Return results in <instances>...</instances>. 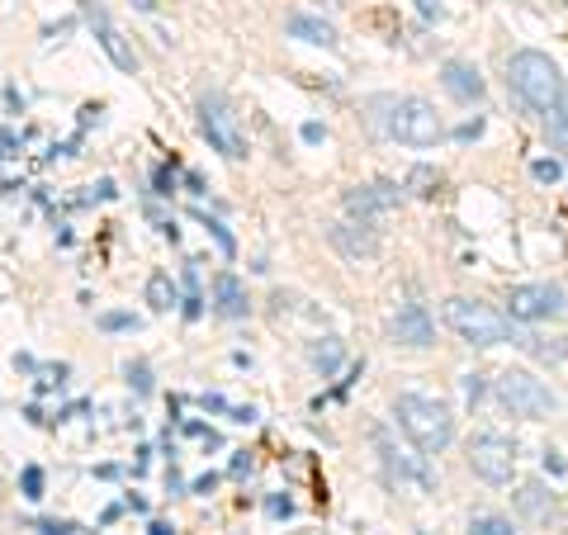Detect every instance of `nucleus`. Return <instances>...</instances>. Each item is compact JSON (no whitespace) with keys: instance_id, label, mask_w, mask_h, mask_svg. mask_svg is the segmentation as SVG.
I'll use <instances>...</instances> for the list:
<instances>
[{"instance_id":"nucleus-1","label":"nucleus","mask_w":568,"mask_h":535,"mask_svg":"<svg viewBox=\"0 0 568 535\" xmlns=\"http://www.w3.org/2000/svg\"><path fill=\"white\" fill-rule=\"evenodd\" d=\"M370 124L384 138L408 143V147H436L445 138V124H441V114H436V105H426L417 95H374Z\"/></svg>"},{"instance_id":"nucleus-2","label":"nucleus","mask_w":568,"mask_h":535,"mask_svg":"<svg viewBox=\"0 0 568 535\" xmlns=\"http://www.w3.org/2000/svg\"><path fill=\"white\" fill-rule=\"evenodd\" d=\"M393 417H398V427L408 431V441L422 455H441L450 441H455V417L445 403L436 398H422V393H403L398 403H393Z\"/></svg>"},{"instance_id":"nucleus-3","label":"nucleus","mask_w":568,"mask_h":535,"mask_svg":"<svg viewBox=\"0 0 568 535\" xmlns=\"http://www.w3.org/2000/svg\"><path fill=\"white\" fill-rule=\"evenodd\" d=\"M507 81H512L516 100L526 109H535V114H550L554 100L564 95V76L554 67V57L535 53V48H526V53H516L512 62H507Z\"/></svg>"},{"instance_id":"nucleus-4","label":"nucleus","mask_w":568,"mask_h":535,"mask_svg":"<svg viewBox=\"0 0 568 535\" xmlns=\"http://www.w3.org/2000/svg\"><path fill=\"white\" fill-rule=\"evenodd\" d=\"M445 322H450L455 337L469 341V346H502V341H516L512 322L502 318L497 308L479 304V299H450V304H445Z\"/></svg>"},{"instance_id":"nucleus-5","label":"nucleus","mask_w":568,"mask_h":535,"mask_svg":"<svg viewBox=\"0 0 568 535\" xmlns=\"http://www.w3.org/2000/svg\"><path fill=\"white\" fill-rule=\"evenodd\" d=\"M497 398H502V408H512L516 417H531V422H545L554 417L559 408V398L545 379H535L531 370H507V375H497Z\"/></svg>"},{"instance_id":"nucleus-6","label":"nucleus","mask_w":568,"mask_h":535,"mask_svg":"<svg viewBox=\"0 0 568 535\" xmlns=\"http://www.w3.org/2000/svg\"><path fill=\"white\" fill-rule=\"evenodd\" d=\"M199 133L209 138L213 152H223L228 161L247 157V133H242V119H237V109H232L223 95H204V100H199Z\"/></svg>"},{"instance_id":"nucleus-7","label":"nucleus","mask_w":568,"mask_h":535,"mask_svg":"<svg viewBox=\"0 0 568 535\" xmlns=\"http://www.w3.org/2000/svg\"><path fill=\"white\" fill-rule=\"evenodd\" d=\"M507 308H512L516 322H550V318H564V289L559 285H516L507 294Z\"/></svg>"},{"instance_id":"nucleus-8","label":"nucleus","mask_w":568,"mask_h":535,"mask_svg":"<svg viewBox=\"0 0 568 535\" xmlns=\"http://www.w3.org/2000/svg\"><path fill=\"white\" fill-rule=\"evenodd\" d=\"M469 469L479 474L483 483H507L516 469V446L507 436H474V446H469Z\"/></svg>"},{"instance_id":"nucleus-9","label":"nucleus","mask_w":568,"mask_h":535,"mask_svg":"<svg viewBox=\"0 0 568 535\" xmlns=\"http://www.w3.org/2000/svg\"><path fill=\"white\" fill-rule=\"evenodd\" d=\"M327 242H332V247H337L351 266H365V261H374V256L384 251V247H379V232H374L370 223H355V218L332 223V228H327Z\"/></svg>"},{"instance_id":"nucleus-10","label":"nucleus","mask_w":568,"mask_h":535,"mask_svg":"<svg viewBox=\"0 0 568 535\" xmlns=\"http://www.w3.org/2000/svg\"><path fill=\"white\" fill-rule=\"evenodd\" d=\"M86 19H90V29H95V38H100V48L109 53V62H114L119 72H138V57H133V48L124 43V34L114 29V19L105 15V5L86 0Z\"/></svg>"},{"instance_id":"nucleus-11","label":"nucleus","mask_w":568,"mask_h":535,"mask_svg":"<svg viewBox=\"0 0 568 535\" xmlns=\"http://www.w3.org/2000/svg\"><path fill=\"white\" fill-rule=\"evenodd\" d=\"M389 327H393V341H398V346H412V351H422V346L436 341V322H431V313H426L422 304H403L393 313Z\"/></svg>"},{"instance_id":"nucleus-12","label":"nucleus","mask_w":568,"mask_h":535,"mask_svg":"<svg viewBox=\"0 0 568 535\" xmlns=\"http://www.w3.org/2000/svg\"><path fill=\"white\" fill-rule=\"evenodd\" d=\"M379 450H384V464H389V474H398V479H408V483H417L422 493H431L436 488V479H431V469H426V455L417 450H393L389 441H379Z\"/></svg>"},{"instance_id":"nucleus-13","label":"nucleus","mask_w":568,"mask_h":535,"mask_svg":"<svg viewBox=\"0 0 568 535\" xmlns=\"http://www.w3.org/2000/svg\"><path fill=\"white\" fill-rule=\"evenodd\" d=\"M441 86L455 95V100H464V105H474V100H483V76L474 62H445L441 67Z\"/></svg>"},{"instance_id":"nucleus-14","label":"nucleus","mask_w":568,"mask_h":535,"mask_svg":"<svg viewBox=\"0 0 568 535\" xmlns=\"http://www.w3.org/2000/svg\"><path fill=\"white\" fill-rule=\"evenodd\" d=\"M213 299H218V313H223V318H247V285H242V280H237V275H232V270H223V275H218V280H213Z\"/></svg>"},{"instance_id":"nucleus-15","label":"nucleus","mask_w":568,"mask_h":535,"mask_svg":"<svg viewBox=\"0 0 568 535\" xmlns=\"http://www.w3.org/2000/svg\"><path fill=\"white\" fill-rule=\"evenodd\" d=\"M289 34L303 38V43H313V48H337V29L318 15H294L289 19Z\"/></svg>"},{"instance_id":"nucleus-16","label":"nucleus","mask_w":568,"mask_h":535,"mask_svg":"<svg viewBox=\"0 0 568 535\" xmlns=\"http://www.w3.org/2000/svg\"><path fill=\"white\" fill-rule=\"evenodd\" d=\"M516 502H521V512H531V517H550V493L540 488V483H526L521 493H516Z\"/></svg>"},{"instance_id":"nucleus-17","label":"nucleus","mask_w":568,"mask_h":535,"mask_svg":"<svg viewBox=\"0 0 568 535\" xmlns=\"http://www.w3.org/2000/svg\"><path fill=\"white\" fill-rule=\"evenodd\" d=\"M147 304L157 308V313H166V308L176 304V285H171V275H152V280H147Z\"/></svg>"},{"instance_id":"nucleus-18","label":"nucleus","mask_w":568,"mask_h":535,"mask_svg":"<svg viewBox=\"0 0 568 535\" xmlns=\"http://www.w3.org/2000/svg\"><path fill=\"white\" fill-rule=\"evenodd\" d=\"M313 365L322 370V379L337 375V365H341V341H337V337H322V346H313Z\"/></svg>"},{"instance_id":"nucleus-19","label":"nucleus","mask_w":568,"mask_h":535,"mask_svg":"<svg viewBox=\"0 0 568 535\" xmlns=\"http://www.w3.org/2000/svg\"><path fill=\"white\" fill-rule=\"evenodd\" d=\"M370 190V199H374V209L384 214V209H398V199H403V190L393 185V180H374V185H365Z\"/></svg>"},{"instance_id":"nucleus-20","label":"nucleus","mask_w":568,"mask_h":535,"mask_svg":"<svg viewBox=\"0 0 568 535\" xmlns=\"http://www.w3.org/2000/svg\"><path fill=\"white\" fill-rule=\"evenodd\" d=\"M436 185H441V176H436V166H417V171H412L408 176V185H403V190H412V195H436Z\"/></svg>"},{"instance_id":"nucleus-21","label":"nucleus","mask_w":568,"mask_h":535,"mask_svg":"<svg viewBox=\"0 0 568 535\" xmlns=\"http://www.w3.org/2000/svg\"><path fill=\"white\" fill-rule=\"evenodd\" d=\"M469 535H516L512 521L507 517H493V512H483V517L469 521Z\"/></svg>"},{"instance_id":"nucleus-22","label":"nucleus","mask_w":568,"mask_h":535,"mask_svg":"<svg viewBox=\"0 0 568 535\" xmlns=\"http://www.w3.org/2000/svg\"><path fill=\"white\" fill-rule=\"evenodd\" d=\"M550 119V133H559V138H568V86H564V95L554 100V109L545 114Z\"/></svg>"},{"instance_id":"nucleus-23","label":"nucleus","mask_w":568,"mask_h":535,"mask_svg":"<svg viewBox=\"0 0 568 535\" xmlns=\"http://www.w3.org/2000/svg\"><path fill=\"white\" fill-rule=\"evenodd\" d=\"M199 223H204V228H209L213 237H218V247H223V256H232V251H237V242H232V232L223 228V223H213L209 214H199Z\"/></svg>"},{"instance_id":"nucleus-24","label":"nucleus","mask_w":568,"mask_h":535,"mask_svg":"<svg viewBox=\"0 0 568 535\" xmlns=\"http://www.w3.org/2000/svg\"><path fill=\"white\" fill-rule=\"evenodd\" d=\"M531 171H535V180H540V185H554V180L564 176V166H559V161H554V157H545V161H535Z\"/></svg>"},{"instance_id":"nucleus-25","label":"nucleus","mask_w":568,"mask_h":535,"mask_svg":"<svg viewBox=\"0 0 568 535\" xmlns=\"http://www.w3.org/2000/svg\"><path fill=\"white\" fill-rule=\"evenodd\" d=\"M100 327H105V332H124V327H138V318H133V313H105Z\"/></svg>"},{"instance_id":"nucleus-26","label":"nucleus","mask_w":568,"mask_h":535,"mask_svg":"<svg viewBox=\"0 0 568 535\" xmlns=\"http://www.w3.org/2000/svg\"><path fill=\"white\" fill-rule=\"evenodd\" d=\"M24 498H43V469H24Z\"/></svg>"},{"instance_id":"nucleus-27","label":"nucleus","mask_w":568,"mask_h":535,"mask_svg":"<svg viewBox=\"0 0 568 535\" xmlns=\"http://www.w3.org/2000/svg\"><path fill=\"white\" fill-rule=\"evenodd\" d=\"M10 157H15V133L0 128V161H10Z\"/></svg>"},{"instance_id":"nucleus-28","label":"nucleus","mask_w":568,"mask_h":535,"mask_svg":"<svg viewBox=\"0 0 568 535\" xmlns=\"http://www.w3.org/2000/svg\"><path fill=\"white\" fill-rule=\"evenodd\" d=\"M327 138V128L322 124H303V143H322Z\"/></svg>"},{"instance_id":"nucleus-29","label":"nucleus","mask_w":568,"mask_h":535,"mask_svg":"<svg viewBox=\"0 0 568 535\" xmlns=\"http://www.w3.org/2000/svg\"><path fill=\"white\" fill-rule=\"evenodd\" d=\"M270 512H275V517H289V512H294V502H289V498H270Z\"/></svg>"},{"instance_id":"nucleus-30","label":"nucleus","mask_w":568,"mask_h":535,"mask_svg":"<svg viewBox=\"0 0 568 535\" xmlns=\"http://www.w3.org/2000/svg\"><path fill=\"white\" fill-rule=\"evenodd\" d=\"M157 190H161V195H171V190H176V180H171V171H157Z\"/></svg>"},{"instance_id":"nucleus-31","label":"nucleus","mask_w":568,"mask_h":535,"mask_svg":"<svg viewBox=\"0 0 568 535\" xmlns=\"http://www.w3.org/2000/svg\"><path fill=\"white\" fill-rule=\"evenodd\" d=\"M479 133H483V119H474V124H464V128H460L464 143H469V138H479Z\"/></svg>"},{"instance_id":"nucleus-32","label":"nucleus","mask_w":568,"mask_h":535,"mask_svg":"<svg viewBox=\"0 0 568 535\" xmlns=\"http://www.w3.org/2000/svg\"><path fill=\"white\" fill-rule=\"evenodd\" d=\"M128 375L138 379V393H147V389H152V379H147V370H142V365H138V370H128Z\"/></svg>"},{"instance_id":"nucleus-33","label":"nucleus","mask_w":568,"mask_h":535,"mask_svg":"<svg viewBox=\"0 0 568 535\" xmlns=\"http://www.w3.org/2000/svg\"><path fill=\"white\" fill-rule=\"evenodd\" d=\"M545 469H550V474H564V460H559V455L550 450V455H545Z\"/></svg>"},{"instance_id":"nucleus-34","label":"nucleus","mask_w":568,"mask_h":535,"mask_svg":"<svg viewBox=\"0 0 568 535\" xmlns=\"http://www.w3.org/2000/svg\"><path fill=\"white\" fill-rule=\"evenodd\" d=\"M38 531H43V535H67V526H57V521H43Z\"/></svg>"},{"instance_id":"nucleus-35","label":"nucleus","mask_w":568,"mask_h":535,"mask_svg":"<svg viewBox=\"0 0 568 535\" xmlns=\"http://www.w3.org/2000/svg\"><path fill=\"white\" fill-rule=\"evenodd\" d=\"M128 5H133V10H147V15L157 10V0H128Z\"/></svg>"},{"instance_id":"nucleus-36","label":"nucleus","mask_w":568,"mask_h":535,"mask_svg":"<svg viewBox=\"0 0 568 535\" xmlns=\"http://www.w3.org/2000/svg\"><path fill=\"white\" fill-rule=\"evenodd\" d=\"M152 535H176V531H171L166 521H157V526H152Z\"/></svg>"}]
</instances>
